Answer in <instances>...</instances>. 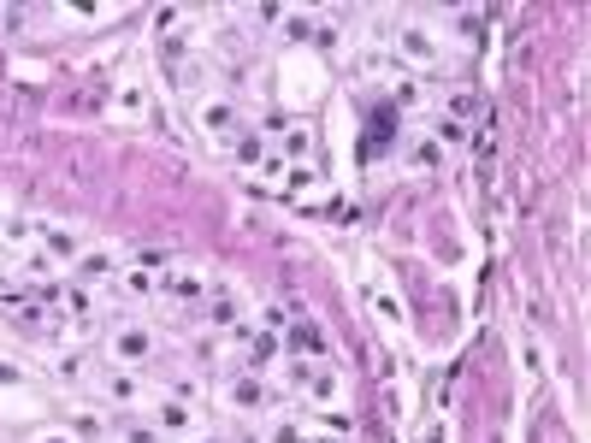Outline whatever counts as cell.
<instances>
[{
  "mask_svg": "<svg viewBox=\"0 0 591 443\" xmlns=\"http://www.w3.org/2000/svg\"><path fill=\"white\" fill-rule=\"evenodd\" d=\"M154 349H160V337H154L142 319H119V325L107 331V355H113V367H125V373L148 367V361H154Z\"/></svg>",
  "mask_w": 591,
  "mask_h": 443,
  "instance_id": "obj_1",
  "label": "cell"
},
{
  "mask_svg": "<svg viewBox=\"0 0 591 443\" xmlns=\"http://www.w3.org/2000/svg\"><path fill=\"white\" fill-rule=\"evenodd\" d=\"M196 119H201V130H207L219 148L243 136V119H237V101H231V95H207V101L196 107Z\"/></svg>",
  "mask_w": 591,
  "mask_h": 443,
  "instance_id": "obj_2",
  "label": "cell"
},
{
  "mask_svg": "<svg viewBox=\"0 0 591 443\" xmlns=\"http://www.w3.org/2000/svg\"><path fill=\"white\" fill-rule=\"evenodd\" d=\"M396 54L408 65H420V71H438V65H444V48H438V36H432L426 24H402V30H396Z\"/></svg>",
  "mask_w": 591,
  "mask_h": 443,
  "instance_id": "obj_3",
  "label": "cell"
},
{
  "mask_svg": "<svg viewBox=\"0 0 591 443\" xmlns=\"http://www.w3.org/2000/svg\"><path fill=\"white\" fill-rule=\"evenodd\" d=\"M219 396H225V402H231L237 414H261L266 402H272L266 379H261V373H249V367H243V373H231V379L219 384Z\"/></svg>",
  "mask_w": 591,
  "mask_h": 443,
  "instance_id": "obj_4",
  "label": "cell"
},
{
  "mask_svg": "<svg viewBox=\"0 0 591 443\" xmlns=\"http://www.w3.org/2000/svg\"><path fill=\"white\" fill-rule=\"evenodd\" d=\"M154 290L172 296V302H207V278H201L196 266H166V272L154 278Z\"/></svg>",
  "mask_w": 591,
  "mask_h": 443,
  "instance_id": "obj_5",
  "label": "cell"
},
{
  "mask_svg": "<svg viewBox=\"0 0 591 443\" xmlns=\"http://www.w3.org/2000/svg\"><path fill=\"white\" fill-rule=\"evenodd\" d=\"M154 432H160V438H196V402L166 396V402L154 408Z\"/></svg>",
  "mask_w": 591,
  "mask_h": 443,
  "instance_id": "obj_6",
  "label": "cell"
},
{
  "mask_svg": "<svg viewBox=\"0 0 591 443\" xmlns=\"http://www.w3.org/2000/svg\"><path fill=\"white\" fill-rule=\"evenodd\" d=\"M272 148L284 154V166H308V160H314V130H308V125H290L278 142H272Z\"/></svg>",
  "mask_w": 591,
  "mask_h": 443,
  "instance_id": "obj_7",
  "label": "cell"
},
{
  "mask_svg": "<svg viewBox=\"0 0 591 443\" xmlns=\"http://www.w3.org/2000/svg\"><path fill=\"white\" fill-rule=\"evenodd\" d=\"M71 266H77V278H83V284H89V278H119V254H113V249H83Z\"/></svg>",
  "mask_w": 591,
  "mask_h": 443,
  "instance_id": "obj_8",
  "label": "cell"
},
{
  "mask_svg": "<svg viewBox=\"0 0 591 443\" xmlns=\"http://www.w3.org/2000/svg\"><path fill=\"white\" fill-rule=\"evenodd\" d=\"M101 396H107L113 408H131L136 396H142V379H136V373H125V367H113V373L101 379Z\"/></svg>",
  "mask_w": 591,
  "mask_h": 443,
  "instance_id": "obj_9",
  "label": "cell"
},
{
  "mask_svg": "<svg viewBox=\"0 0 591 443\" xmlns=\"http://www.w3.org/2000/svg\"><path fill=\"white\" fill-rule=\"evenodd\" d=\"M284 349H296L302 361H326V331H320V325H290Z\"/></svg>",
  "mask_w": 591,
  "mask_h": 443,
  "instance_id": "obj_10",
  "label": "cell"
},
{
  "mask_svg": "<svg viewBox=\"0 0 591 443\" xmlns=\"http://www.w3.org/2000/svg\"><path fill=\"white\" fill-rule=\"evenodd\" d=\"M0 243H12V249H36V219H24V213H0Z\"/></svg>",
  "mask_w": 591,
  "mask_h": 443,
  "instance_id": "obj_11",
  "label": "cell"
},
{
  "mask_svg": "<svg viewBox=\"0 0 591 443\" xmlns=\"http://www.w3.org/2000/svg\"><path fill=\"white\" fill-rule=\"evenodd\" d=\"M54 379L60 384H83L89 379V355H83V349H54Z\"/></svg>",
  "mask_w": 591,
  "mask_h": 443,
  "instance_id": "obj_12",
  "label": "cell"
},
{
  "mask_svg": "<svg viewBox=\"0 0 591 443\" xmlns=\"http://www.w3.org/2000/svg\"><path fill=\"white\" fill-rule=\"evenodd\" d=\"M278 355H284V337H278V331H261V337L249 343V373H266Z\"/></svg>",
  "mask_w": 591,
  "mask_h": 443,
  "instance_id": "obj_13",
  "label": "cell"
},
{
  "mask_svg": "<svg viewBox=\"0 0 591 443\" xmlns=\"http://www.w3.org/2000/svg\"><path fill=\"white\" fill-rule=\"evenodd\" d=\"M60 308H66L77 325H89V319H95V290H89V284H71V290H60Z\"/></svg>",
  "mask_w": 591,
  "mask_h": 443,
  "instance_id": "obj_14",
  "label": "cell"
},
{
  "mask_svg": "<svg viewBox=\"0 0 591 443\" xmlns=\"http://www.w3.org/2000/svg\"><path fill=\"white\" fill-rule=\"evenodd\" d=\"M113 113H119V119H142V113H148V89H142V83H125V89L113 95Z\"/></svg>",
  "mask_w": 591,
  "mask_h": 443,
  "instance_id": "obj_15",
  "label": "cell"
},
{
  "mask_svg": "<svg viewBox=\"0 0 591 443\" xmlns=\"http://www.w3.org/2000/svg\"><path fill=\"white\" fill-rule=\"evenodd\" d=\"M391 101L402 107V113H420V107H426V83H420V77H396Z\"/></svg>",
  "mask_w": 591,
  "mask_h": 443,
  "instance_id": "obj_16",
  "label": "cell"
},
{
  "mask_svg": "<svg viewBox=\"0 0 591 443\" xmlns=\"http://www.w3.org/2000/svg\"><path fill=\"white\" fill-rule=\"evenodd\" d=\"M231 154H237V166H266V154H272V148H266L261 136H237V142H231Z\"/></svg>",
  "mask_w": 591,
  "mask_h": 443,
  "instance_id": "obj_17",
  "label": "cell"
},
{
  "mask_svg": "<svg viewBox=\"0 0 591 443\" xmlns=\"http://www.w3.org/2000/svg\"><path fill=\"white\" fill-rule=\"evenodd\" d=\"M337 390H343L337 373H314V379H308V402H314V408H331V402H337Z\"/></svg>",
  "mask_w": 591,
  "mask_h": 443,
  "instance_id": "obj_18",
  "label": "cell"
},
{
  "mask_svg": "<svg viewBox=\"0 0 591 443\" xmlns=\"http://www.w3.org/2000/svg\"><path fill=\"white\" fill-rule=\"evenodd\" d=\"M71 438L83 443V438H107V420L95 414V408H77V420H71Z\"/></svg>",
  "mask_w": 591,
  "mask_h": 443,
  "instance_id": "obj_19",
  "label": "cell"
},
{
  "mask_svg": "<svg viewBox=\"0 0 591 443\" xmlns=\"http://www.w3.org/2000/svg\"><path fill=\"white\" fill-rule=\"evenodd\" d=\"M131 260H136V272H148V278H154V272H166V266H178V254H172V249H136Z\"/></svg>",
  "mask_w": 591,
  "mask_h": 443,
  "instance_id": "obj_20",
  "label": "cell"
},
{
  "mask_svg": "<svg viewBox=\"0 0 591 443\" xmlns=\"http://www.w3.org/2000/svg\"><path fill=\"white\" fill-rule=\"evenodd\" d=\"M414 166H420V172H438V166H444V148H438L432 136H420V142H414Z\"/></svg>",
  "mask_w": 591,
  "mask_h": 443,
  "instance_id": "obj_21",
  "label": "cell"
},
{
  "mask_svg": "<svg viewBox=\"0 0 591 443\" xmlns=\"http://www.w3.org/2000/svg\"><path fill=\"white\" fill-rule=\"evenodd\" d=\"M266 443H308V432H302V420H272Z\"/></svg>",
  "mask_w": 591,
  "mask_h": 443,
  "instance_id": "obj_22",
  "label": "cell"
},
{
  "mask_svg": "<svg viewBox=\"0 0 591 443\" xmlns=\"http://www.w3.org/2000/svg\"><path fill=\"white\" fill-rule=\"evenodd\" d=\"M119 290H131V296H154V278H148V272H136V266H119Z\"/></svg>",
  "mask_w": 591,
  "mask_h": 443,
  "instance_id": "obj_23",
  "label": "cell"
},
{
  "mask_svg": "<svg viewBox=\"0 0 591 443\" xmlns=\"http://www.w3.org/2000/svg\"><path fill=\"white\" fill-rule=\"evenodd\" d=\"M444 142H450V148H467V125L444 119V125H438V148H444Z\"/></svg>",
  "mask_w": 591,
  "mask_h": 443,
  "instance_id": "obj_24",
  "label": "cell"
},
{
  "mask_svg": "<svg viewBox=\"0 0 591 443\" xmlns=\"http://www.w3.org/2000/svg\"><path fill=\"white\" fill-rule=\"evenodd\" d=\"M119 443H166L154 426H119Z\"/></svg>",
  "mask_w": 591,
  "mask_h": 443,
  "instance_id": "obj_25",
  "label": "cell"
},
{
  "mask_svg": "<svg viewBox=\"0 0 591 443\" xmlns=\"http://www.w3.org/2000/svg\"><path fill=\"white\" fill-rule=\"evenodd\" d=\"M207 314H213V325H237V302H231V296H219Z\"/></svg>",
  "mask_w": 591,
  "mask_h": 443,
  "instance_id": "obj_26",
  "label": "cell"
},
{
  "mask_svg": "<svg viewBox=\"0 0 591 443\" xmlns=\"http://www.w3.org/2000/svg\"><path fill=\"white\" fill-rule=\"evenodd\" d=\"M30 443H77V438H71V426H42Z\"/></svg>",
  "mask_w": 591,
  "mask_h": 443,
  "instance_id": "obj_27",
  "label": "cell"
},
{
  "mask_svg": "<svg viewBox=\"0 0 591 443\" xmlns=\"http://www.w3.org/2000/svg\"><path fill=\"white\" fill-rule=\"evenodd\" d=\"M0 384H24V373H18V367H6V361H0Z\"/></svg>",
  "mask_w": 591,
  "mask_h": 443,
  "instance_id": "obj_28",
  "label": "cell"
},
{
  "mask_svg": "<svg viewBox=\"0 0 591 443\" xmlns=\"http://www.w3.org/2000/svg\"><path fill=\"white\" fill-rule=\"evenodd\" d=\"M196 443H231V438H196Z\"/></svg>",
  "mask_w": 591,
  "mask_h": 443,
  "instance_id": "obj_29",
  "label": "cell"
},
{
  "mask_svg": "<svg viewBox=\"0 0 591 443\" xmlns=\"http://www.w3.org/2000/svg\"><path fill=\"white\" fill-rule=\"evenodd\" d=\"M308 443H331V438H308Z\"/></svg>",
  "mask_w": 591,
  "mask_h": 443,
  "instance_id": "obj_30",
  "label": "cell"
}]
</instances>
